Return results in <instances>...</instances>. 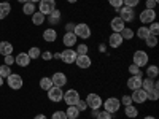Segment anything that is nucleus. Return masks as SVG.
Returning a JSON list of instances; mask_svg holds the SVG:
<instances>
[{"label":"nucleus","instance_id":"aec40b11","mask_svg":"<svg viewBox=\"0 0 159 119\" xmlns=\"http://www.w3.org/2000/svg\"><path fill=\"white\" fill-rule=\"evenodd\" d=\"M142 76H130L127 81H126V87L130 89V90H135V89H140L142 87Z\"/></svg>","mask_w":159,"mask_h":119},{"label":"nucleus","instance_id":"b1692460","mask_svg":"<svg viewBox=\"0 0 159 119\" xmlns=\"http://www.w3.org/2000/svg\"><path fill=\"white\" fill-rule=\"evenodd\" d=\"M13 45L10 43V42H0V54H2L3 57L5 56H10L11 52H13Z\"/></svg>","mask_w":159,"mask_h":119},{"label":"nucleus","instance_id":"49530a36","mask_svg":"<svg viewBox=\"0 0 159 119\" xmlns=\"http://www.w3.org/2000/svg\"><path fill=\"white\" fill-rule=\"evenodd\" d=\"M156 7H157V2H154V0H147L145 2V8L147 10H156Z\"/></svg>","mask_w":159,"mask_h":119},{"label":"nucleus","instance_id":"72a5a7b5","mask_svg":"<svg viewBox=\"0 0 159 119\" xmlns=\"http://www.w3.org/2000/svg\"><path fill=\"white\" fill-rule=\"evenodd\" d=\"M22 11H24V15L32 16L34 13H35V3H32V2H25V3L22 5Z\"/></svg>","mask_w":159,"mask_h":119},{"label":"nucleus","instance_id":"f8f14e48","mask_svg":"<svg viewBox=\"0 0 159 119\" xmlns=\"http://www.w3.org/2000/svg\"><path fill=\"white\" fill-rule=\"evenodd\" d=\"M130 99H132V103H137V105H143L145 102L148 100V94L145 92L142 87L140 89H135V90H132V94H130Z\"/></svg>","mask_w":159,"mask_h":119},{"label":"nucleus","instance_id":"20e7f679","mask_svg":"<svg viewBox=\"0 0 159 119\" xmlns=\"http://www.w3.org/2000/svg\"><path fill=\"white\" fill-rule=\"evenodd\" d=\"M102 107H103L105 111H108L110 114H115V113L119 111V108H121V102H119L118 97H113V95H111V97H108L107 100H103Z\"/></svg>","mask_w":159,"mask_h":119},{"label":"nucleus","instance_id":"de8ad7c7","mask_svg":"<svg viewBox=\"0 0 159 119\" xmlns=\"http://www.w3.org/2000/svg\"><path fill=\"white\" fill-rule=\"evenodd\" d=\"M40 57H42L43 60H51L52 59V52L51 51H45V52H42V56H40Z\"/></svg>","mask_w":159,"mask_h":119},{"label":"nucleus","instance_id":"f257e3e1","mask_svg":"<svg viewBox=\"0 0 159 119\" xmlns=\"http://www.w3.org/2000/svg\"><path fill=\"white\" fill-rule=\"evenodd\" d=\"M150 62V56H148V52L147 51H143V49H137L134 54H132V64L137 65L139 68H143V67H147Z\"/></svg>","mask_w":159,"mask_h":119},{"label":"nucleus","instance_id":"9d476101","mask_svg":"<svg viewBox=\"0 0 159 119\" xmlns=\"http://www.w3.org/2000/svg\"><path fill=\"white\" fill-rule=\"evenodd\" d=\"M52 10H56V0H40L38 2V11L42 15L48 16Z\"/></svg>","mask_w":159,"mask_h":119},{"label":"nucleus","instance_id":"f03ea898","mask_svg":"<svg viewBox=\"0 0 159 119\" xmlns=\"http://www.w3.org/2000/svg\"><path fill=\"white\" fill-rule=\"evenodd\" d=\"M73 33L76 35V38H81V40H89L92 37V30L86 22H78L75 24V29Z\"/></svg>","mask_w":159,"mask_h":119},{"label":"nucleus","instance_id":"1a4fd4ad","mask_svg":"<svg viewBox=\"0 0 159 119\" xmlns=\"http://www.w3.org/2000/svg\"><path fill=\"white\" fill-rule=\"evenodd\" d=\"M7 83H8L10 89L18 90V89H21V87L24 86V79H22V76L18 75V73H11V75L7 78Z\"/></svg>","mask_w":159,"mask_h":119},{"label":"nucleus","instance_id":"393cba45","mask_svg":"<svg viewBox=\"0 0 159 119\" xmlns=\"http://www.w3.org/2000/svg\"><path fill=\"white\" fill-rule=\"evenodd\" d=\"M145 76L147 78H151V79H156L159 76V67L157 65H147V72H145Z\"/></svg>","mask_w":159,"mask_h":119},{"label":"nucleus","instance_id":"864d4df0","mask_svg":"<svg viewBox=\"0 0 159 119\" xmlns=\"http://www.w3.org/2000/svg\"><path fill=\"white\" fill-rule=\"evenodd\" d=\"M52 59H61V52H56V54H52Z\"/></svg>","mask_w":159,"mask_h":119},{"label":"nucleus","instance_id":"4468645a","mask_svg":"<svg viewBox=\"0 0 159 119\" xmlns=\"http://www.w3.org/2000/svg\"><path fill=\"white\" fill-rule=\"evenodd\" d=\"M75 65L80 68V70H88L91 68L92 65V59L89 54H84V56H76V60H75Z\"/></svg>","mask_w":159,"mask_h":119},{"label":"nucleus","instance_id":"0eeeda50","mask_svg":"<svg viewBox=\"0 0 159 119\" xmlns=\"http://www.w3.org/2000/svg\"><path fill=\"white\" fill-rule=\"evenodd\" d=\"M76 51L73 49V48H65L62 52H61V60L65 64V65H72V64H75V60H76Z\"/></svg>","mask_w":159,"mask_h":119},{"label":"nucleus","instance_id":"c756f323","mask_svg":"<svg viewBox=\"0 0 159 119\" xmlns=\"http://www.w3.org/2000/svg\"><path fill=\"white\" fill-rule=\"evenodd\" d=\"M45 19H46V16L42 15L40 11H35L34 15H32V24H34V25H42V24L45 22Z\"/></svg>","mask_w":159,"mask_h":119},{"label":"nucleus","instance_id":"bf43d9fd","mask_svg":"<svg viewBox=\"0 0 159 119\" xmlns=\"http://www.w3.org/2000/svg\"><path fill=\"white\" fill-rule=\"evenodd\" d=\"M29 2H32V3H38L40 0H29Z\"/></svg>","mask_w":159,"mask_h":119},{"label":"nucleus","instance_id":"5701e85b","mask_svg":"<svg viewBox=\"0 0 159 119\" xmlns=\"http://www.w3.org/2000/svg\"><path fill=\"white\" fill-rule=\"evenodd\" d=\"M65 114H67V119H78L81 111L76 108V105H72V107H67V110H64Z\"/></svg>","mask_w":159,"mask_h":119},{"label":"nucleus","instance_id":"c85d7f7f","mask_svg":"<svg viewBox=\"0 0 159 119\" xmlns=\"http://www.w3.org/2000/svg\"><path fill=\"white\" fill-rule=\"evenodd\" d=\"M147 94H148V100H151V102H156L159 99V83L157 81H154V87L150 92H147Z\"/></svg>","mask_w":159,"mask_h":119},{"label":"nucleus","instance_id":"7ed1b4c3","mask_svg":"<svg viewBox=\"0 0 159 119\" xmlns=\"http://www.w3.org/2000/svg\"><path fill=\"white\" fill-rule=\"evenodd\" d=\"M86 105H88V108L89 110H100L102 108V97L97 94V92H89V94L86 95Z\"/></svg>","mask_w":159,"mask_h":119},{"label":"nucleus","instance_id":"052dcab7","mask_svg":"<svg viewBox=\"0 0 159 119\" xmlns=\"http://www.w3.org/2000/svg\"><path fill=\"white\" fill-rule=\"evenodd\" d=\"M3 2H10V0H3Z\"/></svg>","mask_w":159,"mask_h":119},{"label":"nucleus","instance_id":"3c124183","mask_svg":"<svg viewBox=\"0 0 159 119\" xmlns=\"http://www.w3.org/2000/svg\"><path fill=\"white\" fill-rule=\"evenodd\" d=\"M100 52H105V51H107V45H105V43H100Z\"/></svg>","mask_w":159,"mask_h":119},{"label":"nucleus","instance_id":"f704fd0d","mask_svg":"<svg viewBox=\"0 0 159 119\" xmlns=\"http://www.w3.org/2000/svg\"><path fill=\"white\" fill-rule=\"evenodd\" d=\"M127 72L130 73V76H142V78H143V72H142V68H139L137 65H134V64H130L129 67H127Z\"/></svg>","mask_w":159,"mask_h":119},{"label":"nucleus","instance_id":"a211bd4d","mask_svg":"<svg viewBox=\"0 0 159 119\" xmlns=\"http://www.w3.org/2000/svg\"><path fill=\"white\" fill-rule=\"evenodd\" d=\"M43 40L46 43H54L57 40V30L54 27H48L43 30Z\"/></svg>","mask_w":159,"mask_h":119},{"label":"nucleus","instance_id":"39448f33","mask_svg":"<svg viewBox=\"0 0 159 119\" xmlns=\"http://www.w3.org/2000/svg\"><path fill=\"white\" fill-rule=\"evenodd\" d=\"M156 10H142L140 11V15H139V21L142 22V25H148V24H151V22H154L156 21Z\"/></svg>","mask_w":159,"mask_h":119},{"label":"nucleus","instance_id":"473e14b6","mask_svg":"<svg viewBox=\"0 0 159 119\" xmlns=\"http://www.w3.org/2000/svg\"><path fill=\"white\" fill-rule=\"evenodd\" d=\"M137 38H140V40H145L148 35H151L150 33V30H148V25H140V27L137 29Z\"/></svg>","mask_w":159,"mask_h":119},{"label":"nucleus","instance_id":"4d7b16f0","mask_svg":"<svg viewBox=\"0 0 159 119\" xmlns=\"http://www.w3.org/2000/svg\"><path fill=\"white\" fill-rule=\"evenodd\" d=\"M2 86H3V78L0 76V87H2Z\"/></svg>","mask_w":159,"mask_h":119},{"label":"nucleus","instance_id":"cd10ccee","mask_svg":"<svg viewBox=\"0 0 159 119\" xmlns=\"http://www.w3.org/2000/svg\"><path fill=\"white\" fill-rule=\"evenodd\" d=\"M154 81H156V79H151V78L145 76V78L142 79V89H143L145 92H150V90L154 87Z\"/></svg>","mask_w":159,"mask_h":119},{"label":"nucleus","instance_id":"c9c22d12","mask_svg":"<svg viewBox=\"0 0 159 119\" xmlns=\"http://www.w3.org/2000/svg\"><path fill=\"white\" fill-rule=\"evenodd\" d=\"M27 54H29V57H30L32 60H37L40 56H42V51H40V48H38V46H32V48L29 49Z\"/></svg>","mask_w":159,"mask_h":119},{"label":"nucleus","instance_id":"09e8293b","mask_svg":"<svg viewBox=\"0 0 159 119\" xmlns=\"http://www.w3.org/2000/svg\"><path fill=\"white\" fill-rule=\"evenodd\" d=\"M3 62H5L7 65H10V67H11V65H13V64H15V57H13L11 54H10V56H5V59H3Z\"/></svg>","mask_w":159,"mask_h":119},{"label":"nucleus","instance_id":"9b49d317","mask_svg":"<svg viewBox=\"0 0 159 119\" xmlns=\"http://www.w3.org/2000/svg\"><path fill=\"white\" fill-rule=\"evenodd\" d=\"M48 92V99L52 102V103H59V102H62V99H64V90H62V87H59V86H52L49 90H46Z\"/></svg>","mask_w":159,"mask_h":119},{"label":"nucleus","instance_id":"f3484780","mask_svg":"<svg viewBox=\"0 0 159 119\" xmlns=\"http://www.w3.org/2000/svg\"><path fill=\"white\" fill-rule=\"evenodd\" d=\"M126 27V22L119 18V16H115V18H111V21H110V29H111V32H116V33H119L123 29Z\"/></svg>","mask_w":159,"mask_h":119},{"label":"nucleus","instance_id":"7c9ffc66","mask_svg":"<svg viewBox=\"0 0 159 119\" xmlns=\"http://www.w3.org/2000/svg\"><path fill=\"white\" fill-rule=\"evenodd\" d=\"M121 37H123V40H127V42H130L132 38L135 37V32H134V29H130V27H124L121 32Z\"/></svg>","mask_w":159,"mask_h":119},{"label":"nucleus","instance_id":"603ef678","mask_svg":"<svg viewBox=\"0 0 159 119\" xmlns=\"http://www.w3.org/2000/svg\"><path fill=\"white\" fill-rule=\"evenodd\" d=\"M34 119H48V117H46L45 114H35V117H34Z\"/></svg>","mask_w":159,"mask_h":119},{"label":"nucleus","instance_id":"bb28decb","mask_svg":"<svg viewBox=\"0 0 159 119\" xmlns=\"http://www.w3.org/2000/svg\"><path fill=\"white\" fill-rule=\"evenodd\" d=\"M38 86H40V89H42V90H49L54 84H52V81H51V76H43L42 79H40Z\"/></svg>","mask_w":159,"mask_h":119},{"label":"nucleus","instance_id":"6e6552de","mask_svg":"<svg viewBox=\"0 0 159 119\" xmlns=\"http://www.w3.org/2000/svg\"><path fill=\"white\" fill-rule=\"evenodd\" d=\"M118 16L121 18L124 22H132L135 19V10L134 8H129V7H121L118 10Z\"/></svg>","mask_w":159,"mask_h":119},{"label":"nucleus","instance_id":"4c0bfd02","mask_svg":"<svg viewBox=\"0 0 159 119\" xmlns=\"http://www.w3.org/2000/svg\"><path fill=\"white\" fill-rule=\"evenodd\" d=\"M11 73H13V72H11V67H10V65H7V64L0 65V76H2L3 79H5V78H8Z\"/></svg>","mask_w":159,"mask_h":119},{"label":"nucleus","instance_id":"a19ab883","mask_svg":"<svg viewBox=\"0 0 159 119\" xmlns=\"http://www.w3.org/2000/svg\"><path fill=\"white\" fill-rule=\"evenodd\" d=\"M96 119H113V114H110L108 111H97L96 114Z\"/></svg>","mask_w":159,"mask_h":119},{"label":"nucleus","instance_id":"ea45409f","mask_svg":"<svg viewBox=\"0 0 159 119\" xmlns=\"http://www.w3.org/2000/svg\"><path fill=\"white\" fill-rule=\"evenodd\" d=\"M148 30H150L151 35H156V37H157V35H159V24H157L156 21L151 22V24L148 25Z\"/></svg>","mask_w":159,"mask_h":119},{"label":"nucleus","instance_id":"a878e982","mask_svg":"<svg viewBox=\"0 0 159 119\" xmlns=\"http://www.w3.org/2000/svg\"><path fill=\"white\" fill-rule=\"evenodd\" d=\"M10 13H11V5H10V2H2V3H0V21L5 19Z\"/></svg>","mask_w":159,"mask_h":119},{"label":"nucleus","instance_id":"412c9836","mask_svg":"<svg viewBox=\"0 0 159 119\" xmlns=\"http://www.w3.org/2000/svg\"><path fill=\"white\" fill-rule=\"evenodd\" d=\"M61 21H62L61 10H52L48 15V24H51V25H57V24H61Z\"/></svg>","mask_w":159,"mask_h":119},{"label":"nucleus","instance_id":"6e6d98bb","mask_svg":"<svg viewBox=\"0 0 159 119\" xmlns=\"http://www.w3.org/2000/svg\"><path fill=\"white\" fill-rule=\"evenodd\" d=\"M143 119H156V117H154V116H151V114H148V116H145Z\"/></svg>","mask_w":159,"mask_h":119},{"label":"nucleus","instance_id":"37998d69","mask_svg":"<svg viewBox=\"0 0 159 119\" xmlns=\"http://www.w3.org/2000/svg\"><path fill=\"white\" fill-rule=\"evenodd\" d=\"M108 5L111 8H115V11H118L119 8L123 7V0H108Z\"/></svg>","mask_w":159,"mask_h":119},{"label":"nucleus","instance_id":"6ab92c4d","mask_svg":"<svg viewBox=\"0 0 159 119\" xmlns=\"http://www.w3.org/2000/svg\"><path fill=\"white\" fill-rule=\"evenodd\" d=\"M30 60H32V59L29 57L27 52H19V54L15 57V64H16V65H19L21 68H22V67H29Z\"/></svg>","mask_w":159,"mask_h":119},{"label":"nucleus","instance_id":"2f4dec72","mask_svg":"<svg viewBox=\"0 0 159 119\" xmlns=\"http://www.w3.org/2000/svg\"><path fill=\"white\" fill-rule=\"evenodd\" d=\"M143 42H145V45H147V48H150V49H153V48H156L157 46V37L156 35H148L147 38H145L143 40Z\"/></svg>","mask_w":159,"mask_h":119},{"label":"nucleus","instance_id":"ddd939ff","mask_svg":"<svg viewBox=\"0 0 159 119\" xmlns=\"http://www.w3.org/2000/svg\"><path fill=\"white\" fill-rule=\"evenodd\" d=\"M51 81H52V84L54 86H59V87H64L65 84L69 83V78H67V75H65L64 72H54L52 73V76H51Z\"/></svg>","mask_w":159,"mask_h":119},{"label":"nucleus","instance_id":"e433bc0d","mask_svg":"<svg viewBox=\"0 0 159 119\" xmlns=\"http://www.w3.org/2000/svg\"><path fill=\"white\" fill-rule=\"evenodd\" d=\"M75 51H76L78 56H84V54H89V46H88L86 43H80V45L75 48Z\"/></svg>","mask_w":159,"mask_h":119},{"label":"nucleus","instance_id":"680f3d73","mask_svg":"<svg viewBox=\"0 0 159 119\" xmlns=\"http://www.w3.org/2000/svg\"><path fill=\"white\" fill-rule=\"evenodd\" d=\"M154 2H157V3H159V0H154Z\"/></svg>","mask_w":159,"mask_h":119},{"label":"nucleus","instance_id":"4be33fe9","mask_svg":"<svg viewBox=\"0 0 159 119\" xmlns=\"http://www.w3.org/2000/svg\"><path fill=\"white\" fill-rule=\"evenodd\" d=\"M139 114H140V111H139V108L135 107L134 103L129 105V107H124V116H126V117H129V119H135Z\"/></svg>","mask_w":159,"mask_h":119},{"label":"nucleus","instance_id":"58836bf2","mask_svg":"<svg viewBox=\"0 0 159 119\" xmlns=\"http://www.w3.org/2000/svg\"><path fill=\"white\" fill-rule=\"evenodd\" d=\"M51 119H67V114L64 110H54L51 114Z\"/></svg>","mask_w":159,"mask_h":119},{"label":"nucleus","instance_id":"13d9d810","mask_svg":"<svg viewBox=\"0 0 159 119\" xmlns=\"http://www.w3.org/2000/svg\"><path fill=\"white\" fill-rule=\"evenodd\" d=\"M18 2H19V3H22V5H24V3H25V2H29V0H18Z\"/></svg>","mask_w":159,"mask_h":119},{"label":"nucleus","instance_id":"79ce46f5","mask_svg":"<svg viewBox=\"0 0 159 119\" xmlns=\"http://www.w3.org/2000/svg\"><path fill=\"white\" fill-rule=\"evenodd\" d=\"M123 5L129 7V8H135L140 5V0H123Z\"/></svg>","mask_w":159,"mask_h":119},{"label":"nucleus","instance_id":"2eb2a0df","mask_svg":"<svg viewBox=\"0 0 159 119\" xmlns=\"http://www.w3.org/2000/svg\"><path fill=\"white\" fill-rule=\"evenodd\" d=\"M124 43V40L121 37V33H116V32H111L108 35V46L111 49H118V48H121V45Z\"/></svg>","mask_w":159,"mask_h":119},{"label":"nucleus","instance_id":"423d86ee","mask_svg":"<svg viewBox=\"0 0 159 119\" xmlns=\"http://www.w3.org/2000/svg\"><path fill=\"white\" fill-rule=\"evenodd\" d=\"M80 99H81V97H80V92H78L76 89H69V90L64 92L62 102H65V105H67V107H72V105H76V103H78Z\"/></svg>","mask_w":159,"mask_h":119},{"label":"nucleus","instance_id":"c03bdc74","mask_svg":"<svg viewBox=\"0 0 159 119\" xmlns=\"http://www.w3.org/2000/svg\"><path fill=\"white\" fill-rule=\"evenodd\" d=\"M119 102H121V105H124V107H129V105H132V99H130V95H127V94L121 95Z\"/></svg>","mask_w":159,"mask_h":119},{"label":"nucleus","instance_id":"8fccbe9b","mask_svg":"<svg viewBox=\"0 0 159 119\" xmlns=\"http://www.w3.org/2000/svg\"><path fill=\"white\" fill-rule=\"evenodd\" d=\"M73 29H75V22H67L65 24V32H73Z\"/></svg>","mask_w":159,"mask_h":119},{"label":"nucleus","instance_id":"dca6fc26","mask_svg":"<svg viewBox=\"0 0 159 119\" xmlns=\"http://www.w3.org/2000/svg\"><path fill=\"white\" fill-rule=\"evenodd\" d=\"M62 43H64L65 48H73L78 43V38H76V35L73 32H65L64 37H62Z\"/></svg>","mask_w":159,"mask_h":119},{"label":"nucleus","instance_id":"5fc2aeb1","mask_svg":"<svg viewBox=\"0 0 159 119\" xmlns=\"http://www.w3.org/2000/svg\"><path fill=\"white\" fill-rule=\"evenodd\" d=\"M65 2L70 3V5H73V3H76V2H78V0H65Z\"/></svg>","mask_w":159,"mask_h":119},{"label":"nucleus","instance_id":"a18cd8bd","mask_svg":"<svg viewBox=\"0 0 159 119\" xmlns=\"http://www.w3.org/2000/svg\"><path fill=\"white\" fill-rule=\"evenodd\" d=\"M76 108H78L80 111H81V113H83V111H86V110H88L86 100H84V99H80V100H78V103H76Z\"/></svg>","mask_w":159,"mask_h":119}]
</instances>
